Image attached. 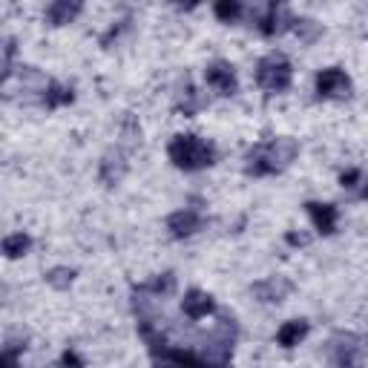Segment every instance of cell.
Masks as SVG:
<instances>
[{
    "label": "cell",
    "mask_w": 368,
    "mask_h": 368,
    "mask_svg": "<svg viewBox=\"0 0 368 368\" xmlns=\"http://www.w3.org/2000/svg\"><path fill=\"white\" fill-rule=\"evenodd\" d=\"M78 12H81V4H69V0H58V4H52L50 9H46V18H50V23H52V26H64V23H69Z\"/></svg>",
    "instance_id": "15"
},
{
    "label": "cell",
    "mask_w": 368,
    "mask_h": 368,
    "mask_svg": "<svg viewBox=\"0 0 368 368\" xmlns=\"http://www.w3.org/2000/svg\"><path fill=\"white\" fill-rule=\"evenodd\" d=\"M72 89L69 86H58L52 84L50 92H46V107H61V104H72Z\"/></svg>",
    "instance_id": "17"
},
{
    "label": "cell",
    "mask_w": 368,
    "mask_h": 368,
    "mask_svg": "<svg viewBox=\"0 0 368 368\" xmlns=\"http://www.w3.org/2000/svg\"><path fill=\"white\" fill-rule=\"evenodd\" d=\"M213 308H216V302H213V297L205 294V291H190L188 297L181 299V311L188 314L190 319H202V316L213 314Z\"/></svg>",
    "instance_id": "7"
},
{
    "label": "cell",
    "mask_w": 368,
    "mask_h": 368,
    "mask_svg": "<svg viewBox=\"0 0 368 368\" xmlns=\"http://www.w3.org/2000/svg\"><path fill=\"white\" fill-rule=\"evenodd\" d=\"M0 368H18V348L4 351V360H0Z\"/></svg>",
    "instance_id": "21"
},
{
    "label": "cell",
    "mask_w": 368,
    "mask_h": 368,
    "mask_svg": "<svg viewBox=\"0 0 368 368\" xmlns=\"http://www.w3.org/2000/svg\"><path fill=\"white\" fill-rule=\"evenodd\" d=\"M72 270L69 268H55V270H50V276H46V282H50L52 288H69L72 285Z\"/></svg>",
    "instance_id": "19"
},
{
    "label": "cell",
    "mask_w": 368,
    "mask_h": 368,
    "mask_svg": "<svg viewBox=\"0 0 368 368\" xmlns=\"http://www.w3.org/2000/svg\"><path fill=\"white\" fill-rule=\"evenodd\" d=\"M311 239L305 234H288V245H308Z\"/></svg>",
    "instance_id": "24"
},
{
    "label": "cell",
    "mask_w": 368,
    "mask_h": 368,
    "mask_svg": "<svg viewBox=\"0 0 368 368\" xmlns=\"http://www.w3.org/2000/svg\"><path fill=\"white\" fill-rule=\"evenodd\" d=\"M29 248H32V239H29L26 234H12V236H6V239H4V253H6L9 259L23 256Z\"/></svg>",
    "instance_id": "16"
},
{
    "label": "cell",
    "mask_w": 368,
    "mask_h": 368,
    "mask_svg": "<svg viewBox=\"0 0 368 368\" xmlns=\"http://www.w3.org/2000/svg\"><path fill=\"white\" fill-rule=\"evenodd\" d=\"M288 291H291V282L276 280V276H270V280L253 285V294H256L262 302H282V299L288 297Z\"/></svg>",
    "instance_id": "11"
},
{
    "label": "cell",
    "mask_w": 368,
    "mask_h": 368,
    "mask_svg": "<svg viewBox=\"0 0 368 368\" xmlns=\"http://www.w3.org/2000/svg\"><path fill=\"white\" fill-rule=\"evenodd\" d=\"M297 156V142L294 138H273L248 153V173L251 176H273L285 170Z\"/></svg>",
    "instance_id": "1"
},
{
    "label": "cell",
    "mask_w": 368,
    "mask_h": 368,
    "mask_svg": "<svg viewBox=\"0 0 368 368\" xmlns=\"http://www.w3.org/2000/svg\"><path fill=\"white\" fill-rule=\"evenodd\" d=\"M291 64L282 58V55H268L259 61V69H256V81L270 89V92H282L291 86Z\"/></svg>",
    "instance_id": "3"
},
{
    "label": "cell",
    "mask_w": 368,
    "mask_h": 368,
    "mask_svg": "<svg viewBox=\"0 0 368 368\" xmlns=\"http://www.w3.org/2000/svg\"><path fill=\"white\" fill-rule=\"evenodd\" d=\"M357 181H360V170H345V173L340 176V184H343V188H354Z\"/></svg>",
    "instance_id": "22"
},
{
    "label": "cell",
    "mask_w": 368,
    "mask_h": 368,
    "mask_svg": "<svg viewBox=\"0 0 368 368\" xmlns=\"http://www.w3.org/2000/svg\"><path fill=\"white\" fill-rule=\"evenodd\" d=\"M156 360L161 368H205V362H199L190 351H181V348H161Z\"/></svg>",
    "instance_id": "9"
},
{
    "label": "cell",
    "mask_w": 368,
    "mask_h": 368,
    "mask_svg": "<svg viewBox=\"0 0 368 368\" xmlns=\"http://www.w3.org/2000/svg\"><path fill=\"white\" fill-rule=\"evenodd\" d=\"M308 213L316 224L319 234H334V227H337V207L334 205H319V202H311L308 205Z\"/></svg>",
    "instance_id": "10"
},
{
    "label": "cell",
    "mask_w": 368,
    "mask_h": 368,
    "mask_svg": "<svg viewBox=\"0 0 368 368\" xmlns=\"http://www.w3.org/2000/svg\"><path fill=\"white\" fill-rule=\"evenodd\" d=\"M305 334H308V322L291 319L276 331V343H280L282 348H294V345H299V340H305Z\"/></svg>",
    "instance_id": "13"
},
{
    "label": "cell",
    "mask_w": 368,
    "mask_h": 368,
    "mask_svg": "<svg viewBox=\"0 0 368 368\" xmlns=\"http://www.w3.org/2000/svg\"><path fill=\"white\" fill-rule=\"evenodd\" d=\"M230 354H234V337H227V326L222 328V337L213 340L205 348V365L210 368H224L230 362Z\"/></svg>",
    "instance_id": "6"
},
{
    "label": "cell",
    "mask_w": 368,
    "mask_h": 368,
    "mask_svg": "<svg viewBox=\"0 0 368 368\" xmlns=\"http://www.w3.org/2000/svg\"><path fill=\"white\" fill-rule=\"evenodd\" d=\"M205 78H207V84L216 92H222V96H234V92H236V72H234V67H230V64H222V61L210 64Z\"/></svg>",
    "instance_id": "5"
},
{
    "label": "cell",
    "mask_w": 368,
    "mask_h": 368,
    "mask_svg": "<svg viewBox=\"0 0 368 368\" xmlns=\"http://www.w3.org/2000/svg\"><path fill=\"white\" fill-rule=\"evenodd\" d=\"M216 18L219 21H224V23H230V21H236L239 15H242V6L236 4V0H222V4H216Z\"/></svg>",
    "instance_id": "18"
},
{
    "label": "cell",
    "mask_w": 368,
    "mask_h": 368,
    "mask_svg": "<svg viewBox=\"0 0 368 368\" xmlns=\"http://www.w3.org/2000/svg\"><path fill=\"white\" fill-rule=\"evenodd\" d=\"M167 156L181 170H202V167L213 164L216 150L207 142H202V138H196V135H176L170 142V147H167Z\"/></svg>",
    "instance_id": "2"
},
{
    "label": "cell",
    "mask_w": 368,
    "mask_h": 368,
    "mask_svg": "<svg viewBox=\"0 0 368 368\" xmlns=\"http://www.w3.org/2000/svg\"><path fill=\"white\" fill-rule=\"evenodd\" d=\"M61 362H64V368H84V362H81V357H78L75 351H67V354L61 357Z\"/></svg>",
    "instance_id": "23"
},
{
    "label": "cell",
    "mask_w": 368,
    "mask_h": 368,
    "mask_svg": "<svg viewBox=\"0 0 368 368\" xmlns=\"http://www.w3.org/2000/svg\"><path fill=\"white\" fill-rule=\"evenodd\" d=\"M348 89H351V81L343 69H322L316 75V92L322 98H343L348 96Z\"/></svg>",
    "instance_id": "4"
},
{
    "label": "cell",
    "mask_w": 368,
    "mask_h": 368,
    "mask_svg": "<svg viewBox=\"0 0 368 368\" xmlns=\"http://www.w3.org/2000/svg\"><path fill=\"white\" fill-rule=\"evenodd\" d=\"M176 288V280H173V273H164L161 280H156L153 285H150V291H156V294H170Z\"/></svg>",
    "instance_id": "20"
},
{
    "label": "cell",
    "mask_w": 368,
    "mask_h": 368,
    "mask_svg": "<svg viewBox=\"0 0 368 368\" xmlns=\"http://www.w3.org/2000/svg\"><path fill=\"white\" fill-rule=\"evenodd\" d=\"M127 173V161L121 153H107L104 161H101V181L104 184H115L121 181V176Z\"/></svg>",
    "instance_id": "14"
},
{
    "label": "cell",
    "mask_w": 368,
    "mask_h": 368,
    "mask_svg": "<svg viewBox=\"0 0 368 368\" xmlns=\"http://www.w3.org/2000/svg\"><path fill=\"white\" fill-rule=\"evenodd\" d=\"M288 23H291V18L285 15V9H280V6H268L265 15L259 18V32L270 38V35H280Z\"/></svg>",
    "instance_id": "12"
},
{
    "label": "cell",
    "mask_w": 368,
    "mask_h": 368,
    "mask_svg": "<svg viewBox=\"0 0 368 368\" xmlns=\"http://www.w3.org/2000/svg\"><path fill=\"white\" fill-rule=\"evenodd\" d=\"M199 224H202V219H199V213L196 210H178V213H173L170 219H167V227H170V234L173 236H190V234H196L199 230Z\"/></svg>",
    "instance_id": "8"
}]
</instances>
